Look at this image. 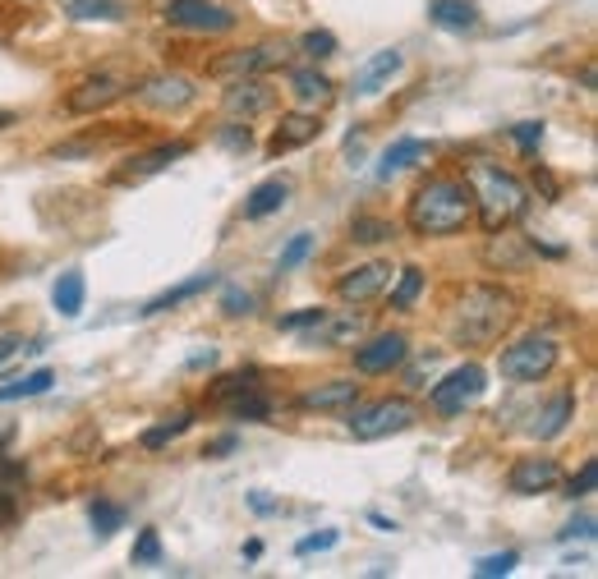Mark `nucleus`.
Returning a JSON list of instances; mask_svg holds the SVG:
<instances>
[{"mask_svg": "<svg viewBox=\"0 0 598 579\" xmlns=\"http://www.w3.org/2000/svg\"><path fill=\"white\" fill-rule=\"evenodd\" d=\"M217 364V349H198V355H190V368H212Z\"/></svg>", "mask_w": 598, "mask_h": 579, "instance_id": "3c124183", "label": "nucleus"}, {"mask_svg": "<svg viewBox=\"0 0 598 579\" xmlns=\"http://www.w3.org/2000/svg\"><path fill=\"white\" fill-rule=\"evenodd\" d=\"M410 423H415V401H405V396L350 405V432H355V442H382L391 432H405Z\"/></svg>", "mask_w": 598, "mask_h": 579, "instance_id": "20e7f679", "label": "nucleus"}, {"mask_svg": "<svg viewBox=\"0 0 598 579\" xmlns=\"http://www.w3.org/2000/svg\"><path fill=\"white\" fill-rule=\"evenodd\" d=\"M161 19L171 28H184V33H203V37H217V33H231L240 19L221 5V0H167L161 5Z\"/></svg>", "mask_w": 598, "mask_h": 579, "instance_id": "423d86ee", "label": "nucleus"}, {"mask_svg": "<svg viewBox=\"0 0 598 579\" xmlns=\"http://www.w3.org/2000/svg\"><path fill=\"white\" fill-rule=\"evenodd\" d=\"M84 299H88V281L84 272H60V281L51 285V304L60 318H78L84 313Z\"/></svg>", "mask_w": 598, "mask_h": 579, "instance_id": "393cba45", "label": "nucleus"}, {"mask_svg": "<svg viewBox=\"0 0 598 579\" xmlns=\"http://www.w3.org/2000/svg\"><path fill=\"white\" fill-rule=\"evenodd\" d=\"M557 483H562V465L552 455H521L507 473V488L515 496H539V492H552Z\"/></svg>", "mask_w": 598, "mask_h": 579, "instance_id": "9b49d317", "label": "nucleus"}, {"mask_svg": "<svg viewBox=\"0 0 598 579\" xmlns=\"http://www.w3.org/2000/svg\"><path fill=\"white\" fill-rule=\"evenodd\" d=\"M190 423H194V414H175V423H157V428L143 432V446H148V451H161L167 442H175L180 432H190Z\"/></svg>", "mask_w": 598, "mask_h": 579, "instance_id": "f704fd0d", "label": "nucleus"}, {"mask_svg": "<svg viewBox=\"0 0 598 579\" xmlns=\"http://www.w3.org/2000/svg\"><path fill=\"white\" fill-rule=\"evenodd\" d=\"M19 349H24V336H0V368H5Z\"/></svg>", "mask_w": 598, "mask_h": 579, "instance_id": "de8ad7c7", "label": "nucleus"}, {"mask_svg": "<svg viewBox=\"0 0 598 579\" xmlns=\"http://www.w3.org/2000/svg\"><path fill=\"white\" fill-rule=\"evenodd\" d=\"M419 295H424V267H401L396 272V285H391V308H396V313H410V308L419 304Z\"/></svg>", "mask_w": 598, "mask_h": 579, "instance_id": "cd10ccee", "label": "nucleus"}, {"mask_svg": "<svg viewBox=\"0 0 598 579\" xmlns=\"http://www.w3.org/2000/svg\"><path fill=\"white\" fill-rule=\"evenodd\" d=\"M217 143H221V148H231V152H249L254 148V134H249V124H221V130H217Z\"/></svg>", "mask_w": 598, "mask_h": 579, "instance_id": "ea45409f", "label": "nucleus"}, {"mask_svg": "<svg viewBox=\"0 0 598 579\" xmlns=\"http://www.w3.org/2000/svg\"><path fill=\"white\" fill-rule=\"evenodd\" d=\"M337 543H341V533H337V529H322V533H308V538H300L295 552H300V556H314V552H332Z\"/></svg>", "mask_w": 598, "mask_h": 579, "instance_id": "37998d69", "label": "nucleus"}, {"mask_svg": "<svg viewBox=\"0 0 598 579\" xmlns=\"http://www.w3.org/2000/svg\"><path fill=\"white\" fill-rule=\"evenodd\" d=\"M221 313L225 318H249L254 313V295H249V290H240V285H225L221 290Z\"/></svg>", "mask_w": 598, "mask_h": 579, "instance_id": "4c0bfd02", "label": "nucleus"}, {"mask_svg": "<svg viewBox=\"0 0 598 579\" xmlns=\"http://www.w3.org/2000/svg\"><path fill=\"white\" fill-rule=\"evenodd\" d=\"M322 318V308H300V313H291V318H281L277 327L281 331H308V327H314Z\"/></svg>", "mask_w": 598, "mask_h": 579, "instance_id": "a18cd8bd", "label": "nucleus"}, {"mask_svg": "<svg viewBox=\"0 0 598 579\" xmlns=\"http://www.w3.org/2000/svg\"><path fill=\"white\" fill-rule=\"evenodd\" d=\"M488 267H525V258H529V244H521L515 235H507V231H498V235H488Z\"/></svg>", "mask_w": 598, "mask_h": 579, "instance_id": "bb28decb", "label": "nucleus"}, {"mask_svg": "<svg viewBox=\"0 0 598 579\" xmlns=\"http://www.w3.org/2000/svg\"><path fill=\"white\" fill-rule=\"evenodd\" d=\"M515 566H521V552H498V556H484V562L474 566V575H479V579H498V575H511Z\"/></svg>", "mask_w": 598, "mask_h": 579, "instance_id": "58836bf2", "label": "nucleus"}, {"mask_svg": "<svg viewBox=\"0 0 598 579\" xmlns=\"http://www.w3.org/2000/svg\"><path fill=\"white\" fill-rule=\"evenodd\" d=\"M322 134V120L314 111H291L281 115V124L272 130V138H267V152L281 157V152H295V148H308Z\"/></svg>", "mask_w": 598, "mask_h": 579, "instance_id": "f3484780", "label": "nucleus"}, {"mask_svg": "<svg viewBox=\"0 0 598 579\" xmlns=\"http://www.w3.org/2000/svg\"><path fill=\"white\" fill-rule=\"evenodd\" d=\"M277 65H285V47H281V41H258V47L217 56L212 65H208V74L212 78H254V74H267V70H277Z\"/></svg>", "mask_w": 598, "mask_h": 579, "instance_id": "6e6552de", "label": "nucleus"}, {"mask_svg": "<svg viewBox=\"0 0 598 579\" xmlns=\"http://www.w3.org/2000/svg\"><path fill=\"white\" fill-rule=\"evenodd\" d=\"M515 295L492 281H474L461 290L456 299V313H451V336H456L461 345H492L502 341L511 322H515Z\"/></svg>", "mask_w": 598, "mask_h": 579, "instance_id": "7ed1b4c3", "label": "nucleus"}, {"mask_svg": "<svg viewBox=\"0 0 598 579\" xmlns=\"http://www.w3.org/2000/svg\"><path fill=\"white\" fill-rule=\"evenodd\" d=\"M225 409H231V419H249V423H258V419H267V414H272V401H267L263 391L254 386V391H240V396L225 401Z\"/></svg>", "mask_w": 598, "mask_h": 579, "instance_id": "473e14b6", "label": "nucleus"}, {"mask_svg": "<svg viewBox=\"0 0 598 579\" xmlns=\"http://www.w3.org/2000/svg\"><path fill=\"white\" fill-rule=\"evenodd\" d=\"M428 24L442 33H474L479 28V5L474 0H428Z\"/></svg>", "mask_w": 598, "mask_h": 579, "instance_id": "412c9836", "label": "nucleus"}, {"mask_svg": "<svg viewBox=\"0 0 598 579\" xmlns=\"http://www.w3.org/2000/svg\"><path fill=\"white\" fill-rule=\"evenodd\" d=\"M368 336V313H341V318H332V313H322L314 327H308V336H304V345H359Z\"/></svg>", "mask_w": 598, "mask_h": 579, "instance_id": "4468645a", "label": "nucleus"}, {"mask_svg": "<svg viewBox=\"0 0 598 579\" xmlns=\"http://www.w3.org/2000/svg\"><path fill=\"white\" fill-rule=\"evenodd\" d=\"M88 520H93V533L97 538H111L115 529H125V520H130V510L120 506V502H93V510H88Z\"/></svg>", "mask_w": 598, "mask_h": 579, "instance_id": "2f4dec72", "label": "nucleus"}, {"mask_svg": "<svg viewBox=\"0 0 598 579\" xmlns=\"http://www.w3.org/2000/svg\"><path fill=\"white\" fill-rule=\"evenodd\" d=\"M217 285V272H198V276H190V281H180L175 290H167V295H157V299H148L138 308L143 318H157V313H171L175 304H184V299H198L203 290H212Z\"/></svg>", "mask_w": 598, "mask_h": 579, "instance_id": "b1692460", "label": "nucleus"}, {"mask_svg": "<svg viewBox=\"0 0 598 579\" xmlns=\"http://www.w3.org/2000/svg\"><path fill=\"white\" fill-rule=\"evenodd\" d=\"M235 446H240V438H235V432H225V438H217V442L203 446V455H208V460H225V455H231Z\"/></svg>", "mask_w": 598, "mask_h": 579, "instance_id": "49530a36", "label": "nucleus"}, {"mask_svg": "<svg viewBox=\"0 0 598 579\" xmlns=\"http://www.w3.org/2000/svg\"><path fill=\"white\" fill-rule=\"evenodd\" d=\"M511 143L521 148L525 157L539 152V143H544V120H521V124H511Z\"/></svg>", "mask_w": 598, "mask_h": 579, "instance_id": "c9c22d12", "label": "nucleus"}, {"mask_svg": "<svg viewBox=\"0 0 598 579\" xmlns=\"http://www.w3.org/2000/svg\"><path fill=\"white\" fill-rule=\"evenodd\" d=\"M557 359H562V349H557L552 336H521L515 345L502 349L498 368H502L507 382H544L557 368Z\"/></svg>", "mask_w": 598, "mask_h": 579, "instance_id": "39448f33", "label": "nucleus"}, {"mask_svg": "<svg viewBox=\"0 0 598 579\" xmlns=\"http://www.w3.org/2000/svg\"><path fill=\"white\" fill-rule=\"evenodd\" d=\"M359 401V382L355 378H332V382H318V386H308L304 396L295 401L300 409H308V414H332V409H350Z\"/></svg>", "mask_w": 598, "mask_h": 579, "instance_id": "6ab92c4d", "label": "nucleus"}, {"mask_svg": "<svg viewBox=\"0 0 598 579\" xmlns=\"http://www.w3.org/2000/svg\"><path fill=\"white\" fill-rule=\"evenodd\" d=\"M249 506H254L258 515H272V510H277V502H272V496H263V492H254V496H249Z\"/></svg>", "mask_w": 598, "mask_h": 579, "instance_id": "8fccbe9b", "label": "nucleus"}, {"mask_svg": "<svg viewBox=\"0 0 598 579\" xmlns=\"http://www.w3.org/2000/svg\"><path fill=\"white\" fill-rule=\"evenodd\" d=\"M285 198H291V180H285V175H272V180L254 184L249 198H244V221H263V217L281 212Z\"/></svg>", "mask_w": 598, "mask_h": 579, "instance_id": "5701e85b", "label": "nucleus"}, {"mask_svg": "<svg viewBox=\"0 0 598 579\" xmlns=\"http://www.w3.org/2000/svg\"><path fill=\"white\" fill-rule=\"evenodd\" d=\"M350 239L355 244H391L396 239V225L387 217H355L350 221Z\"/></svg>", "mask_w": 598, "mask_h": 579, "instance_id": "7c9ffc66", "label": "nucleus"}, {"mask_svg": "<svg viewBox=\"0 0 598 579\" xmlns=\"http://www.w3.org/2000/svg\"><path fill=\"white\" fill-rule=\"evenodd\" d=\"M594 83H598V74H594V65H585V70H581V88L594 93Z\"/></svg>", "mask_w": 598, "mask_h": 579, "instance_id": "864d4df0", "label": "nucleus"}, {"mask_svg": "<svg viewBox=\"0 0 598 579\" xmlns=\"http://www.w3.org/2000/svg\"><path fill=\"white\" fill-rule=\"evenodd\" d=\"M410 355V341L401 336V331H382V336H368L355 345V368L368 372V378H378V372H391L401 368Z\"/></svg>", "mask_w": 598, "mask_h": 579, "instance_id": "f8f14e48", "label": "nucleus"}, {"mask_svg": "<svg viewBox=\"0 0 598 579\" xmlns=\"http://www.w3.org/2000/svg\"><path fill=\"white\" fill-rule=\"evenodd\" d=\"M401 65H405V56H401L396 47L374 51V56H368L364 65L355 70V93H359V97H378V93L387 88V83L401 74Z\"/></svg>", "mask_w": 598, "mask_h": 579, "instance_id": "a211bd4d", "label": "nucleus"}, {"mask_svg": "<svg viewBox=\"0 0 598 579\" xmlns=\"http://www.w3.org/2000/svg\"><path fill=\"white\" fill-rule=\"evenodd\" d=\"M387 285H391V262H364V267H355V272H345L337 281V299L368 304V299H378Z\"/></svg>", "mask_w": 598, "mask_h": 579, "instance_id": "dca6fc26", "label": "nucleus"}, {"mask_svg": "<svg viewBox=\"0 0 598 579\" xmlns=\"http://www.w3.org/2000/svg\"><path fill=\"white\" fill-rule=\"evenodd\" d=\"M368 520H374V525H378L382 533H391V529H396V525H391V520H387V515H378V510H374V515H368Z\"/></svg>", "mask_w": 598, "mask_h": 579, "instance_id": "6e6d98bb", "label": "nucleus"}, {"mask_svg": "<svg viewBox=\"0 0 598 579\" xmlns=\"http://www.w3.org/2000/svg\"><path fill=\"white\" fill-rule=\"evenodd\" d=\"M534 184H544V194H548V198H557V180H552L548 171H534Z\"/></svg>", "mask_w": 598, "mask_h": 579, "instance_id": "603ef678", "label": "nucleus"}, {"mask_svg": "<svg viewBox=\"0 0 598 579\" xmlns=\"http://www.w3.org/2000/svg\"><path fill=\"white\" fill-rule=\"evenodd\" d=\"M291 97L300 101L304 111H318V107H327V101L337 97V88H332V78H327L322 70L300 65V70H291Z\"/></svg>", "mask_w": 598, "mask_h": 579, "instance_id": "4be33fe9", "label": "nucleus"}, {"mask_svg": "<svg viewBox=\"0 0 598 579\" xmlns=\"http://www.w3.org/2000/svg\"><path fill=\"white\" fill-rule=\"evenodd\" d=\"M130 562H134V566H161V533H157V529H143V533H138Z\"/></svg>", "mask_w": 598, "mask_h": 579, "instance_id": "e433bc0d", "label": "nucleus"}, {"mask_svg": "<svg viewBox=\"0 0 598 579\" xmlns=\"http://www.w3.org/2000/svg\"><path fill=\"white\" fill-rule=\"evenodd\" d=\"M10 438H14V423H10V419H5V423H0V446H5V442H10Z\"/></svg>", "mask_w": 598, "mask_h": 579, "instance_id": "4d7b16f0", "label": "nucleus"}, {"mask_svg": "<svg viewBox=\"0 0 598 579\" xmlns=\"http://www.w3.org/2000/svg\"><path fill=\"white\" fill-rule=\"evenodd\" d=\"M304 51L314 56V60H327V56H337V37L327 33V28H308L304 33Z\"/></svg>", "mask_w": 598, "mask_h": 579, "instance_id": "a19ab883", "label": "nucleus"}, {"mask_svg": "<svg viewBox=\"0 0 598 579\" xmlns=\"http://www.w3.org/2000/svg\"><path fill=\"white\" fill-rule=\"evenodd\" d=\"M308 248H314V235H295L291 244L281 248V258H277V267L281 272H291V267H300L304 258H308Z\"/></svg>", "mask_w": 598, "mask_h": 579, "instance_id": "79ce46f5", "label": "nucleus"}, {"mask_svg": "<svg viewBox=\"0 0 598 579\" xmlns=\"http://www.w3.org/2000/svg\"><path fill=\"white\" fill-rule=\"evenodd\" d=\"M5 124H14V111H0V130H5Z\"/></svg>", "mask_w": 598, "mask_h": 579, "instance_id": "13d9d810", "label": "nucleus"}, {"mask_svg": "<svg viewBox=\"0 0 598 579\" xmlns=\"http://www.w3.org/2000/svg\"><path fill=\"white\" fill-rule=\"evenodd\" d=\"M125 93H130V83L120 74H88V78H78L74 88L65 93V111L70 115H97V111H107L111 101H120Z\"/></svg>", "mask_w": 598, "mask_h": 579, "instance_id": "1a4fd4ad", "label": "nucleus"}, {"mask_svg": "<svg viewBox=\"0 0 598 579\" xmlns=\"http://www.w3.org/2000/svg\"><path fill=\"white\" fill-rule=\"evenodd\" d=\"M70 19L78 24H120L125 19V5H115V0H70Z\"/></svg>", "mask_w": 598, "mask_h": 579, "instance_id": "c756f323", "label": "nucleus"}, {"mask_svg": "<svg viewBox=\"0 0 598 579\" xmlns=\"http://www.w3.org/2000/svg\"><path fill=\"white\" fill-rule=\"evenodd\" d=\"M10 520H14V492L0 488V529H5Z\"/></svg>", "mask_w": 598, "mask_h": 579, "instance_id": "09e8293b", "label": "nucleus"}, {"mask_svg": "<svg viewBox=\"0 0 598 579\" xmlns=\"http://www.w3.org/2000/svg\"><path fill=\"white\" fill-rule=\"evenodd\" d=\"M244 556H249V562H258V556H263V543H258V538H249V543H244Z\"/></svg>", "mask_w": 598, "mask_h": 579, "instance_id": "5fc2aeb1", "label": "nucleus"}, {"mask_svg": "<svg viewBox=\"0 0 598 579\" xmlns=\"http://www.w3.org/2000/svg\"><path fill=\"white\" fill-rule=\"evenodd\" d=\"M461 180H465V189L474 198V217H479V225L488 235L511 231V225L529 212V189L511 171H502L498 161L474 157V161L461 165Z\"/></svg>", "mask_w": 598, "mask_h": 579, "instance_id": "f257e3e1", "label": "nucleus"}, {"mask_svg": "<svg viewBox=\"0 0 598 579\" xmlns=\"http://www.w3.org/2000/svg\"><path fill=\"white\" fill-rule=\"evenodd\" d=\"M194 148L190 143H161V148H148V152H138V157H130L120 171L111 175L115 184H138V180H152V175H161L171 161H180V157H190Z\"/></svg>", "mask_w": 598, "mask_h": 579, "instance_id": "2eb2a0df", "label": "nucleus"}, {"mask_svg": "<svg viewBox=\"0 0 598 579\" xmlns=\"http://www.w3.org/2000/svg\"><path fill=\"white\" fill-rule=\"evenodd\" d=\"M254 386H258V372H254V368H244V372H225V378H217V382H212L208 401L225 405L231 396H240V391H254Z\"/></svg>", "mask_w": 598, "mask_h": 579, "instance_id": "72a5a7b5", "label": "nucleus"}, {"mask_svg": "<svg viewBox=\"0 0 598 579\" xmlns=\"http://www.w3.org/2000/svg\"><path fill=\"white\" fill-rule=\"evenodd\" d=\"M594 479H598V460H585L581 473H575V479L566 483V496H571V502H575V496H589V492H594Z\"/></svg>", "mask_w": 598, "mask_h": 579, "instance_id": "c03bdc74", "label": "nucleus"}, {"mask_svg": "<svg viewBox=\"0 0 598 579\" xmlns=\"http://www.w3.org/2000/svg\"><path fill=\"white\" fill-rule=\"evenodd\" d=\"M134 97L143 101L148 111H184L190 101L198 97V88L184 74H152V78H143Z\"/></svg>", "mask_w": 598, "mask_h": 579, "instance_id": "9d476101", "label": "nucleus"}, {"mask_svg": "<svg viewBox=\"0 0 598 579\" xmlns=\"http://www.w3.org/2000/svg\"><path fill=\"white\" fill-rule=\"evenodd\" d=\"M221 107H225V115H235V120H254V115H267V111L277 107V93L267 88L258 74H254V78H231V88H225Z\"/></svg>", "mask_w": 598, "mask_h": 579, "instance_id": "ddd939ff", "label": "nucleus"}, {"mask_svg": "<svg viewBox=\"0 0 598 579\" xmlns=\"http://www.w3.org/2000/svg\"><path fill=\"white\" fill-rule=\"evenodd\" d=\"M419 157H428V143L424 138H396L391 148L382 152V161H378V180H391V175H401V171H410Z\"/></svg>", "mask_w": 598, "mask_h": 579, "instance_id": "a878e982", "label": "nucleus"}, {"mask_svg": "<svg viewBox=\"0 0 598 579\" xmlns=\"http://www.w3.org/2000/svg\"><path fill=\"white\" fill-rule=\"evenodd\" d=\"M575 419V391H557V396L534 414V423H529V438H539V442H552V438H562L566 423Z\"/></svg>", "mask_w": 598, "mask_h": 579, "instance_id": "aec40b11", "label": "nucleus"}, {"mask_svg": "<svg viewBox=\"0 0 598 579\" xmlns=\"http://www.w3.org/2000/svg\"><path fill=\"white\" fill-rule=\"evenodd\" d=\"M51 382H56V372H51V368H37V372H28V378H14V382L0 386V405H10V401H28V396H47Z\"/></svg>", "mask_w": 598, "mask_h": 579, "instance_id": "c85d7f7f", "label": "nucleus"}, {"mask_svg": "<svg viewBox=\"0 0 598 579\" xmlns=\"http://www.w3.org/2000/svg\"><path fill=\"white\" fill-rule=\"evenodd\" d=\"M484 391H488V372L479 364H461V368H451L442 382H432L428 405L438 414H465Z\"/></svg>", "mask_w": 598, "mask_h": 579, "instance_id": "0eeeda50", "label": "nucleus"}, {"mask_svg": "<svg viewBox=\"0 0 598 579\" xmlns=\"http://www.w3.org/2000/svg\"><path fill=\"white\" fill-rule=\"evenodd\" d=\"M474 221V198L465 189V180L456 175H432L424 180L405 207V225L424 239H442V235H461Z\"/></svg>", "mask_w": 598, "mask_h": 579, "instance_id": "f03ea898", "label": "nucleus"}]
</instances>
